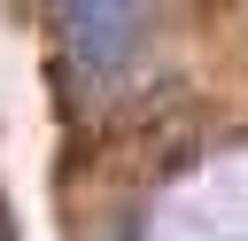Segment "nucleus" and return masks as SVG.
I'll list each match as a JSON object with an SVG mask.
<instances>
[{"label": "nucleus", "instance_id": "1", "mask_svg": "<svg viewBox=\"0 0 248 241\" xmlns=\"http://www.w3.org/2000/svg\"><path fill=\"white\" fill-rule=\"evenodd\" d=\"M46 8H54V31H62L70 70L93 78V86H108V78H124L140 62L147 16H155V0H46Z\"/></svg>", "mask_w": 248, "mask_h": 241}, {"label": "nucleus", "instance_id": "2", "mask_svg": "<svg viewBox=\"0 0 248 241\" xmlns=\"http://www.w3.org/2000/svg\"><path fill=\"white\" fill-rule=\"evenodd\" d=\"M0 241H8V233H0Z\"/></svg>", "mask_w": 248, "mask_h": 241}]
</instances>
